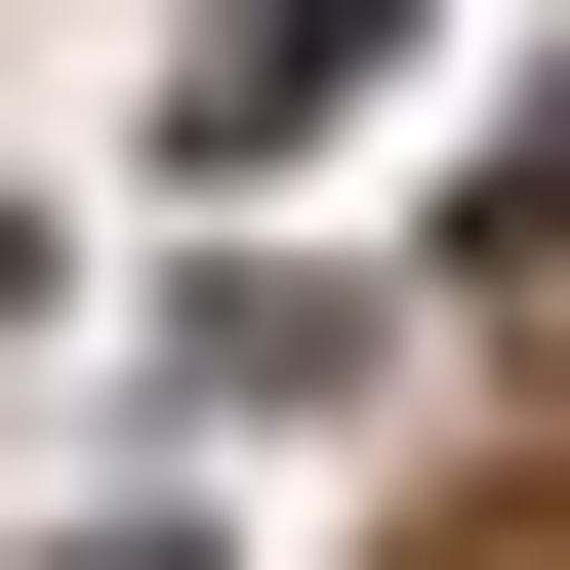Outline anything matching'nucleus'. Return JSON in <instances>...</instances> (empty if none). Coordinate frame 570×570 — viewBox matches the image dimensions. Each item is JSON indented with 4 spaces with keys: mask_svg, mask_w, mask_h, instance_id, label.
<instances>
[{
    "mask_svg": "<svg viewBox=\"0 0 570 570\" xmlns=\"http://www.w3.org/2000/svg\"><path fill=\"white\" fill-rule=\"evenodd\" d=\"M367 41H407V0H204V82H164V164H326V122H367Z\"/></svg>",
    "mask_w": 570,
    "mask_h": 570,
    "instance_id": "f257e3e1",
    "label": "nucleus"
},
{
    "mask_svg": "<svg viewBox=\"0 0 570 570\" xmlns=\"http://www.w3.org/2000/svg\"><path fill=\"white\" fill-rule=\"evenodd\" d=\"M407 570H570V530H530V489H489V530H407Z\"/></svg>",
    "mask_w": 570,
    "mask_h": 570,
    "instance_id": "f03ea898",
    "label": "nucleus"
}]
</instances>
